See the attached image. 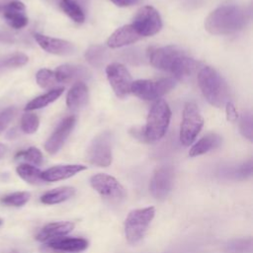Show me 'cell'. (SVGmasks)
<instances>
[{
	"mask_svg": "<svg viewBox=\"0 0 253 253\" xmlns=\"http://www.w3.org/2000/svg\"><path fill=\"white\" fill-rule=\"evenodd\" d=\"M16 159H22L25 160L29 163H32L34 165H41L43 161V156L42 153L41 152V150L37 147H29L28 149L19 151L16 155H15Z\"/></svg>",
	"mask_w": 253,
	"mask_h": 253,
	"instance_id": "f1b7e54d",
	"label": "cell"
},
{
	"mask_svg": "<svg viewBox=\"0 0 253 253\" xmlns=\"http://www.w3.org/2000/svg\"><path fill=\"white\" fill-rule=\"evenodd\" d=\"M74 228V223L70 221L50 222L44 225L37 234L36 239L40 242H46L48 240L65 236Z\"/></svg>",
	"mask_w": 253,
	"mask_h": 253,
	"instance_id": "d6986e66",
	"label": "cell"
},
{
	"mask_svg": "<svg viewBox=\"0 0 253 253\" xmlns=\"http://www.w3.org/2000/svg\"><path fill=\"white\" fill-rule=\"evenodd\" d=\"M45 246L55 252H79L87 248L88 242L81 237L61 236L46 241Z\"/></svg>",
	"mask_w": 253,
	"mask_h": 253,
	"instance_id": "2e32d148",
	"label": "cell"
},
{
	"mask_svg": "<svg viewBox=\"0 0 253 253\" xmlns=\"http://www.w3.org/2000/svg\"><path fill=\"white\" fill-rule=\"evenodd\" d=\"M239 128L242 135L249 140H252L253 137V126H252V116L251 113L245 112L242 114L240 123H239Z\"/></svg>",
	"mask_w": 253,
	"mask_h": 253,
	"instance_id": "d6a6232c",
	"label": "cell"
},
{
	"mask_svg": "<svg viewBox=\"0 0 253 253\" xmlns=\"http://www.w3.org/2000/svg\"><path fill=\"white\" fill-rule=\"evenodd\" d=\"M221 136L217 133L211 132L205 136H203L200 140H198L190 149L189 155L192 157L199 156L205 154L216 147H218L221 143Z\"/></svg>",
	"mask_w": 253,
	"mask_h": 253,
	"instance_id": "7402d4cb",
	"label": "cell"
},
{
	"mask_svg": "<svg viewBox=\"0 0 253 253\" xmlns=\"http://www.w3.org/2000/svg\"><path fill=\"white\" fill-rule=\"evenodd\" d=\"M59 6L62 11L74 22L81 24L85 21L84 10L79 5L67 0H60Z\"/></svg>",
	"mask_w": 253,
	"mask_h": 253,
	"instance_id": "484cf974",
	"label": "cell"
},
{
	"mask_svg": "<svg viewBox=\"0 0 253 253\" xmlns=\"http://www.w3.org/2000/svg\"><path fill=\"white\" fill-rule=\"evenodd\" d=\"M16 172L20 178H22L24 181H26L29 184L42 185L44 183V181L42 178V171L32 164H29V163L20 164L16 168Z\"/></svg>",
	"mask_w": 253,
	"mask_h": 253,
	"instance_id": "d4e9b609",
	"label": "cell"
},
{
	"mask_svg": "<svg viewBox=\"0 0 253 253\" xmlns=\"http://www.w3.org/2000/svg\"><path fill=\"white\" fill-rule=\"evenodd\" d=\"M247 12L240 6L226 4L213 10L205 20V29L211 35H229L242 30Z\"/></svg>",
	"mask_w": 253,
	"mask_h": 253,
	"instance_id": "7a4b0ae2",
	"label": "cell"
},
{
	"mask_svg": "<svg viewBox=\"0 0 253 253\" xmlns=\"http://www.w3.org/2000/svg\"><path fill=\"white\" fill-rule=\"evenodd\" d=\"M112 137L104 131L93 138L87 149V160L96 166L107 167L112 163Z\"/></svg>",
	"mask_w": 253,
	"mask_h": 253,
	"instance_id": "ba28073f",
	"label": "cell"
},
{
	"mask_svg": "<svg viewBox=\"0 0 253 253\" xmlns=\"http://www.w3.org/2000/svg\"><path fill=\"white\" fill-rule=\"evenodd\" d=\"M34 38L38 44L45 51L56 55H71L75 52V45L65 40L51 38L42 34H35Z\"/></svg>",
	"mask_w": 253,
	"mask_h": 253,
	"instance_id": "5bb4252c",
	"label": "cell"
},
{
	"mask_svg": "<svg viewBox=\"0 0 253 253\" xmlns=\"http://www.w3.org/2000/svg\"><path fill=\"white\" fill-rule=\"evenodd\" d=\"M111 1L119 7H128L138 2V0H111Z\"/></svg>",
	"mask_w": 253,
	"mask_h": 253,
	"instance_id": "74e56055",
	"label": "cell"
},
{
	"mask_svg": "<svg viewBox=\"0 0 253 253\" xmlns=\"http://www.w3.org/2000/svg\"><path fill=\"white\" fill-rule=\"evenodd\" d=\"M140 36L136 33L131 25H126L116 30L108 39L107 44L111 48L122 47L133 43L140 40Z\"/></svg>",
	"mask_w": 253,
	"mask_h": 253,
	"instance_id": "ac0fdd59",
	"label": "cell"
},
{
	"mask_svg": "<svg viewBox=\"0 0 253 253\" xmlns=\"http://www.w3.org/2000/svg\"><path fill=\"white\" fill-rule=\"evenodd\" d=\"M171 110L163 99H158L149 110L146 125L143 127L147 142H154L162 138L169 126Z\"/></svg>",
	"mask_w": 253,
	"mask_h": 253,
	"instance_id": "277c9868",
	"label": "cell"
},
{
	"mask_svg": "<svg viewBox=\"0 0 253 253\" xmlns=\"http://www.w3.org/2000/svg\"><path fill=\"white\" fill-rule=\"evenodd\" d=\"M40 126V120L36 114L26 113L21 119V129L23 132L32 134L35 133Z\"/></svg>",
	"mask_w": 253,
	"mask_h": 253,
	"instance_id": "4dcf8cb0",
	"label": "cell"
},
{
	"mask_svg": "<svg viewBox=\"0 0 253 253\" xmlns=\"http://www.w3.org/2000/svg\"><path fill=\"white\" fill-rule=\"evenodd\" d=\"M36 80L38 85L43 89L51 88L58 83L54 71L46 68H42L37 72Z\"/></svg>",
	"mask_w": 253,
	"mask_h": 253,
	"instance_id": "f546056e",
	"label": "cell"
},
{
	"mask_svg": "<svg viewBox=\"0 0 253 253\" xmlns=\"http://www.w3.org/2000/svg\"><path fill=\"white\" fill-rule=\"evenodd\" d=\"M148 58L152 66L172 73L179 80L192 75L200 65V62L175 45L151 48Z\"/></svg>",
	"mask_w": 253,
	"mask_h": 253,
	"instance_id": "6da1fadb",
	"label": "cell"
},
{
	"mask_svg": "<svg viewBox=\"0 0 253 253\" xmlns=\"http://www.w3.org/2000/svg\"><path fill=\"white\" fill-rule=\"evenodd\" d=\"M88 101V88L83 81L73 84L66 95V105L69 109L76 110L83 107Z\"/></svg>",
	"mask_w": 253,
	"mask_h": 253,
	"instance_id": "44dd1931",
	"label": "cell"
},
{
	"mask_svg": "<svg viewBox=\"0 0 253 253\" xmlns=\"http://www.w3.org/2000/svg\"><path fill=\"white\" fill-rule=\"evenodd\" d=\"M174 183V170L169 165L156 169L150 180V193L157 200H164L172 190Z\"/></svg>",
	"mask_w": 253,
	"mask_h": 253,
	"instance_id": "7c38bea8",
	"label": "cell"
},
{
	"mask_svg": "<svg viewBox=\"0 0 253 253\" xmlns=\"http://www.w3.org/2000/svg\"><path fill=\"white\" fill-rule=\"evenodd\" d=\"M154 214L153 207L133 210L128 213L125 220V235L130 244H135L142 239Z\"/></svg>",
	"mask_w": 253,
	"mask_h": 253,
	"instance_id": "5b68a950",
	"label": "cell"
},
{
	"mask_svg": "<svg viewBox=\"0 0 253 253\" xmlns=\"http://www.w3.org/2000/svg\"><path fill=\"white\" fill-rule=\"evenodd\" d=\"M2 12L6 23L15 30L23 29L29 23L26 15V6L20 1H12L5 4Z\"/></svg>",
	"mask_w": 253,
	"mask_h": 253,
	"instance_id": "9a60e30c",
	"label": "cell"
},
{
	"mask_svg": "<svg viewBox=\"0 0 253 253\" xmlns=\"http://www.w3.org/2000/svg\"><path fill=\"white\" fill-rule=\"evenodd\" d=\"M3 6H4V5H2V4H1V3H0V12H2V9H3Z\"/></svg>",
	"mask_w": 253,
	"mask_h": 253,
	"instance_id": "60d3db41",
	"label": "cell"
},
{
	"mask_svg": "<svg viewBox=\"0 0 253 253\" xmlns=\"http://www.w3.org/2000/svg\"><path fill=\"white\" fill-rule=\"evenodd\" d=\"M175 79L171 77L159 80L140 79L132 81L130 92L144 101L158 100L175 87Z\"/></svg>",
	"mask_w": 253,
	"mask_h": 253,
	"instance_id": "8992f818",
	"label": "cell"
},
{
	"mask_svg": "<svg viewBox=\"0 0 253 253\" xmlns=\"http://www.w3.org/2000/svg\"><path fill=\"white\" fill-rule=\"evenodd\" d=\"M90 183L102 198L110 202H120L126 197V191L121 183L108 174H96L91 177Z\"/></svg>",
	"mask_w": 253,
	"mask_h": 253,
	"instance_id": "30bf717a",
	"label": "cell"
},
{
	"mask_svg": "<svg viewBox=\"0 0 253 253\" xmlns=\"http://www.w3.org/2000/svg\"><path fill=\"white\" fill-rule=\"evenodd\" d=\"M2 223H3V221H2V219H1V218H0V225H1V224H2Z\"/></svg>",
	"mask_w": 253,
	"mask_h": 253,
	"instance_id": "b9f144b4",
	"label": "cell"
},
{
	"mask_svg": "<svg viewBox=\"0 0 253 253\" xmlns=\"http://www.w3.org/2000/svg\"><path fill=\"white\" fill-rule=\"evenodd\" d=\"M198 84L206 98L212 106L220 108L227 102L228 88L220 74L211 66H205L198 73Z\"/></svg>",
	"mask_w": 253,
	"mask_h": 253,
	"instance_id": "3957f363",
	"label": "cell"
},
{
	"mask_svg": "<svg viewBox=\"0 0 253 253\" xmlns=\"http://www.w3.org/2000/svg\"><path fill=\"white\" fill-rule=\"evenodd\" d=\"M131 26L140 37H150L161 30L162 21L155 8L143 6L136 12Z\"/></svg>",
	"mask_w": 253,
	"mask_h": 253,
	"instance_id": "9c48e42d",
	"label": "cell"
},
{
	"mask_svg": "<svg viewBox=\"0 0 253 253\" xmlns=\"http://www.w3.org/2000/svg\"><path fill=\"white\" fill-rule=\"evenodd\" d=\"M105 52L106 50L103 46L92 45L86 50L85 57L90 64L98 66L103 62V59L105 58Z\"/></svg>",
	"mask_w": 253,
	"mask_h": 253,
	"instance_id": "1f68e13d",
	"label": "cell"
},
{
	"mask_svg": "<svg viewBox=\"0 0 253 253\" xmlns=\"http://www.w3.org/2000/svg\"><path fill=\"white\" fill-rule=\"evenodd\" d=\"M251 239H238L233 240L227 245V250L232 253H246L251 251Z\"/></svg>",
	"mask_w": 253,
	"mask_h": 253,
	"instance_id": "836d02e7",
	"label": "cell"
},
{
	"mask_svg": "<svg viewBox=\"0 0 253 253\" xmlns=\"http://www.w3.org/2000/svg\"><path fill=\"white\" fill-rule=\"evenodd\" d=\"M67 1H70V2H73L77 5H79L83 10H85L88 5V0H67Z\"/></svg>",
	"mask_w": 253,
	"mask_h": 253,
	"instance_id": "f35d334b",
	"label": "cell"
},
{
	"mask_svg": "<svg viewBox=\"0 0 253 253\" xmlns=\"http://www.w3.org/2000/svg\"><path fill=\"white\" fill-rule=\"evenodd\" d=\"M225 113H226V120L230 123H235L238 119V114H237V111H236V108L235 106L227 101L225 103Z\"/></svg>",
	"mask_w": 253,
	"mask_h": 253,
	"instance_id": "8d00e7d4",
	"label": "cell"
},
{
	"mask_svg": "<svg viewBox=\"0 0 253 253\" xmlns=\"http://www.w3.org/2000/svg\"><path fill=\"white\" fill-rule=\"evenodd\" d=\"M87 167L80 164H67L52 166L42 172V178L44 182H56L74 176L85 170Z\"/></svg>",
	"mask_w": 253,
	"mask_h": 253,
	"instance_id": "e0dca14e",
	"label": "cell"
},
{
	"mask_svg": "<svg viewBox=\"0 0 253 253\" xmlns=\"http://www.w3.org/2000/svg\"><path fill=\"white\" fill-rule=\"evenodd\" d=\"M63 87H57V88H52L48 92L36 97L32 101H30L26 107V111H33V110H38L46 107L47 105L51 104L54 102L62 93H63Z\"/></svg>",
	"mask_w": 253,
	"mask_h": 253,
	"instance_id": "cb8c5ba5",
	"label": "cell"
},
{
	"mask_svg": "<svg viewBox=\"0 0 253 253\" xmlns=\"http://www.w3.org/2000/svg\"><path fill=\"white\" fill-rule=\"evenodd\" d=\"M55 76L58 82L67 83L70 81H82L89 77V71L84 66L72 65V64H62L58 66L55 71Z\"/></svg>",
	"mask_w": 253,
	"mask_h": 253,
	"instance_id": "ffe728a7",
	"label": "cell"
},
{
	"mask_svg": "<svg viewBox=\"0 0 253 253\" xmlns=\"http://www.w3.org/2000/svg\"><path fill=\"white\" fill-rule=\"evenodd\" d=\"M106 74L117 97L125 98L130 93L132 78L123 64L117 62L109 64L106 67Z\"/></svg>",
	"mask_w": 253,
	"mask_h": 253,
	"instance_id": "8fae6325",
	"label": "cell"
},
{
	"mask_svg": "<svg viewBox=\"0 0 253 253\" xmlns=\"http://www.w3.org/2000/svg\"><path fill=\"white\" fill-rule=\"evenodd\" d=\"M74 194L75 189L72 187H59L44 193L41 197V202L45 205H55L72 198Z\"/></svg>",
	"mask_w": 253,
	"mask_h": 253,
	"instance_id": "603a6c76",
	"label": "cell"
},
{
	"mask_svg": "<svg viewBox=\"0 0 253 253\" xmlns=\"http://www.w3.org/2000/svg\"><path fill=\"white\" fill-rule=\"evenodd\" d=\"M75 125V117L68 116L64 118L52 131L44 143V149L49 154L57 153L63 146L66 138L70 134Z\"/></svg>",
	"mask_w": 253,
	"mask_h": 253,
	"instance_id": "4fadbf2b",
	"label": "cell"
},
{
	"mask_svg": "<svg viewBox=\"0 0 253 253\" xmlns=\"http://www.w3.org/2000/svg\"><path fill=\"white\" fill-rule=\"evenodd\" d=\"M252 174V161L249 160L243 164H241L238 168H235L230 175H232L234 178H247L251 176Z\"/></svg>",
	"mask_w": 253,
	"mask_h": 253,
	"instance_id": "d590c367",
	"label": "cell"
},
{
	"mask_svg": "<svg viewBox=\"0 0 253 253\" xmlns=\"http://www.w3.org/2000/svg\"><path fill=\"white\" fill-rule=\"evenodd\" d=\"M29 61L27 54L23 52H14L0 56V68H12L25 65Z\"/></svg>",
	"mask_w": 253,
	"mask_h": 253,
	"instance_id": "4316f807",
	"label": "cell"
},
{
	"mask_svg": "<svg viewBox=\"0 0 253 253\" xmlns=\"http://www.w3.org/2000/svg\"><path fill=\"white\" fill-rule=\"evenodd\" d=\"M16 112L17 110L15 107H8L0 112V132L6 129L8 125L14 119Z\"/></svg>",
	"mask_w": 253,
	"mask_h": 253,
	"instance_id": "e575fe53",
	"label": "cell"
},
{
	"mask_svg": "<svg viewBox=\"0 0 253 253\" xmlns=\"http://www.w3.org/2000/svg\"><path fill=\"white\" fill-rule=\"evenodd\" d=\"M204 126V119L195 103L188 102L183 109L179 138L183 145L192 144Z\"/></svg>",
	"mask_w": 253,
	"mask_h": 253,
	"instance_id": "52a82bcc",
	"label": "cell"
},
{
	"mask_svg": "<svg viewBox=\"0 0 253 253\" xmlns=\"http://www.w3.org/2000/svg\"><path fill=\"white\" fill-rule=\"evenodd\" d=\"M30 198H31V194L29 192H25V191L14 192L4 196L1 199V203L9 207H23L29 202Z\"/></svg>",
	"mask_w": 253,
	"mask_h": 253,
	"instance_id": "83f0119b",
	"label": "cell"
},
{
	"mask_svg": "<svg viewBox=\"0 0 253 253\" xmlns=\"http://www.w3.org/2000/svg\"><path fill=\"white\" fill-rule=\"evenodd\" d=\"M6 152H7V146L5 144H3V143H0V159L2 157H4Z\"/></svg>",
	"mask_w": 253,
	"mask_h": 253,
	"instance_id": "ab89813d",
	"label": "cell"
}]
</instances>
